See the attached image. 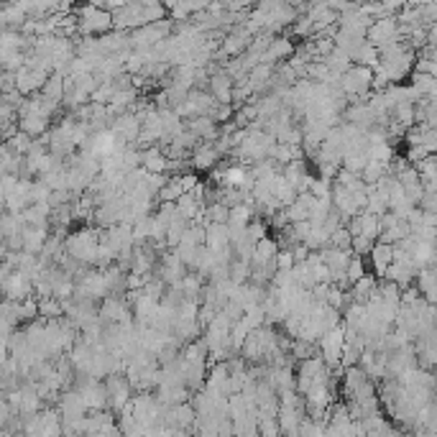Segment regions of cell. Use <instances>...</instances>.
Instances as JSON below:
<instances>
[{
    "instance_id": "obj_1",
    "label": "cell",
    "mask_w": 437,
    "mask_h": 437,
    "mask_svg": "<svg viewBox=\"0 0 437 437\" xmlns=\"http://www.w3.org/2000/svg\"><path fill=\"white\" fill-rule=\"evenodd\" d=\"M64 248L67 254L77 259L79 263L85 266H95L98 263V251H100V233L98 225H85V228L74 230L64 238Z\"/></svg>"
},
{
    "instance_id": "obj_2",
    "label": "cell",
    "mask_w": 437,
    "mask_h": 437,
    "mask_svg": "<svg viewBox=\"0 0 437 437\" xmlns=\"http://www.w3.org/2000/svg\"><path fill=\"white\" fill-rule=\"evenodd\" d=\"M74 13L79 16V36H103V33L115 28L113 11L95 3V0H90L85 6H77Z\"/></svg>"
},
{
    "instance_id": "obj_3",
    "label": "cell",
    "mask_w": 437,
    "mask_h": 437,
    "mask_svg": "<svg viewBox=\"0 0 437 437\" xmlns=\"http://www.w3.org/2000/svg\"><path fill=\"white\" fill-rule=\"evenodd\" d=\"M343 348H346V325H338L333 330H327L320 338V356L325 358V363L330 368L343 365Z\"/></svg>"
},
{
    "instance_id": "obj_4",
    "label": "cell",
    "mask_w": 437,
    "mask_h": 437,
    "mask_svg": "<svg viewBox=\"0 0 437 437\" xmlns=\"http://www.w3.org/2000/svg\"><path fill=\"white\" fill-rule=\"evenodd\" d=\"M105 386H108V397H110V409L113 412H123L125 407L131 404L133 399V384L125 373H110L105 379Z\"/></svg>"
},
{
    "instance_id": "obj_5",
    "label": "cell",
    "mask_w": 437,
    "mask_h": 437,
    "mask_svg": "<svg viewBox=\"0 0 437 437\" xmlns=\"http://www.w3.org/2000/svg\"><path fill=\"white\" fill-rule=\"evenodd\" d=\"M100 317L105 322H131L133 317V305L128 302V297H120V294H108L103 302H100Z\"/></svg>"
},
{
    "instance_id": "obj_6",
    "label": "cell",
    "mask_w": 437,
    "mask_h": 437,
    "mask_svg": "<svg viewBox=\"0 0 437 437\" xmlns=\"http://www.w3.org/2000/svg\"><path fill=\"white\" fill-rule=\"evenodd\" d=\"M404 39L402 36V28H399V18L397 16H384V18H376L368 28V41L376 44L379 49L394 44V41Z\"/></svg>"
},
{
    "instance_id": "obj_7",
    "label": "cell",
    "mask_w": 437,
    "mask_h": 437,
    "mask_svg": "<svg viewBox=\"0 0 437 437\" xmlns=\"http://www.w3.org/2000/svg\"><path fill=\"white\" fill-rule=\"evenodd\" d=\"M0 281H3V292H6L8 300H26V297H33V292H36V281L23 268H16L13 274Z\"/></svg>"
},
{
    "instance_id": "obj_8",
    "label": "cell",
    "mask_w": 437,
    "mask_h": 437,
    "mask_svg": "<svg viewBox=\"0 0 437 437\" xmlns=\"http://www.w3.org/2000/svg\"><path fill=\"white\" fill-rule=\"evenodd\" d=\"M141 128H144V120H141L133 110L115 115V120H113V125H110V131L115 133L120 141H125V144H131V146H136L138 136H141Z\"/></svg>"
},
{
    "instance_id": "obj_9",
    "label": "cell",
    "mask_w": 437,
    "mask_h": 437,
    "mask_svg": "<svg viewBox=\"0 0 437 437\" xmlns=\"http://www.w3.org/2000/svg\"><path fill=\"white\" fill-rule=\"evenodd\" d=\"M333 205L340 210V215L346 220V225L351 222L353 215H358L361 212V205H358V192H353L351 187L340 182H333Z\"/></svg>"
},
{
    "instance_id": "obj_10",
    "label": "cell",
    "mask_w": 437,
    "mask_h": 437,
    "mask_svg": "<svg viewBox=\"0 0 437 437\" xmlns=\"http://www.w3.org/2000/svg\"><path fill=\"white\" fill-rule=\"evenodd\" d=\"M220 159H222V154L217 151L215 141H200V144L192 149L190 166L195 171H208V169H215Z\"/></svg>"
},
{
    "instance_id": "obj_11",
    "label": "cell",
    "mask_w": 437,
    "mask_h": 437,
    "mask_svg": "<svg viewBox=\"0 0 437 437\" xmlns=\"http://www.w3.org/2000/svg\"><path fill=\"white\" fill-rule=\"evenodd\" d=\"M46 79H49V72H44V69H33V67H21L18 72H16V87H18V92H23V95H33V92H41L46 85Z\"/></svg>"
},
{
    "instance_id": "obj_12",
    "label": "cell",
    "mask_w": 437,
    "mask_h": 437,
    "mask_svg": "<svg viewBox=\"0 0 437 437\" xmlns=\"http://www.w3.org/2000/svg\"><path fill=\"white\" fill-rule=\"evenodd\" d=\"M353 235H368V238H376L379 241L381 235V217L368 212V210H361L358 215H353L351 222H348Z\"/></svg>"
},
{
    "instance_id": "obj_13",
    "label": "cell",
    "mask_w": 437,
    "mask_h": 437,
    "mask_svg": "<svg viewBox=\"0 0 437 437\" xmlns=\"http://www.w3.org/2000/svg\"><path fill=\"white\" fill-rule=\"evenodd\" d=\"M276 64H268V62H261L256 64L246 77V85L251 87L254 95H263L266 90H271V79H274Z\"/></svg>"
},
{
    "instance_id": "obj_14",
    "label": "cell",
    "mask_w": 437,
    "mask_h": 437,
    "mask_svg": "<svg viewBox=\"0 0 437 437\" xmlns=\"http://www.w3.org/2000/svg\"><path fill=\"white\" fill-rule=\"evenodd\" d=\"M322 261L330 266V271L335 274H346L348 266H351V259H353V251H348V248H338V246H325L320 251Z\"/></svg>"
},
{
    "instance_id": "obj_15",
    "label": "cell",
    "mask_w": 437,
    "mask_h": 437,
    "mask_svg": "<svg viewBox=\"0 0 437 437\" xmlns=\"http://www.w3.org/2000/svg\"><path fill=\"white\" fill-rule=\"evenodd\" d=\"M141 159H144V166L154 174H169V164L171 159L166 157L161 144H154L149 149H141Z\"/></svg>"
},
{
    "instance_id": "obj_16",
    "label": "cell",
    "mask_w": 437,
    "mask_h": 437,
    "mask_svg": "<svg viewBox=\"0 0 437 437\" xmlns=\"http://www.w3.org/2000/svg\"><path fill=\"white\" fill-rule=\"evenodd\" d=\"M294 52H297V46H294L292 39H287V36H274V41L268 44L266 54H263V62H268V64H281V62H289Z\"/></svg>"
},
{
    "instance_id": "obj_17",
    "label": "cell",
    "mask_w": 437,
    "mask_h": 437,
    "mask_svg": "<svg viewBox=\"0 0 437 437\" xmlns=\"http://www.w3.org/2000/svg\"><path fill=\"white\" fill-rule=\"evenodd\" d=\"M368 259H371V268L376 276H384L386 268L394 263V246L392 243H384V241H376V246H373V251L368 254Z\"/></svg>"
},
{
    "instance_id": "obj_18",
    "label": "cell",
    "mask_w": 437,
    "mask_h": 437,
    "mask_svg": "<svg viewBox=\"0 0 437 437\" xmlns=\"http://www.w3.org/2000/svg\"><path fill=\"white\" fill-rule=\"evenodd\" d=\"M49 235H52V230L49 228L26 225V228H23V251H28V254H41L46 241H49Z\"/></svg>"
},
{
    "instance_id": "obj_19",
    "label": "cell",
    "mask_w": 437,
    "mask_h": 437,
    "mask_svg": "<svg viewBox=\"0 0 437 437\" xmlns=\"http://www.w3.org/2000/svg\"><path fill=\"white\" fill-rule=\"evenodd\" d=\"M6 6H3V13H0V21H3V26L6 28H18L28 21V13L26 8L21 6L18 0H3Z\"/></svg>"
},
{
    "instance_id": "obj_20",
    "label": "cell",
    "mask_w": 437,
    "mask_h": 437,
    "mask_svg": "<svg viewBox=\"0 0 437 437\" xmlns=\"http://www.w3.org/2000/svg\"><path fill=\"white\" fill-rule=\"evenodd\" d=\"M379 281H381V276H376V274H365L363 279H358V281H356V284L351 287L353 300L361 302V305H365V302L371 300L373 294L379 292Z\"/></svg>"
},
{
    "instance_id": "obj_21",
    "label": "cell",
    "mask_w": 437,
    "mask_h": 437,
    "mask_svg": "<svg viewBox=\"0 0 437 437\" xmlns=\"http://www.w3.org/2000/svg\"><path fill=\"white\" fill-rule=\"evenodd\" d=\"M392 123L399 125V128H412V125L417 123V103H397L394 105Z\"/></svg>"
},
{
    "instance_id": "obj_22",
    "label": "cell",
    "mask_w": 437,
    "mask_h": 437,
    "mask_svg": "<svg viewBox=\"0 0 437 437\" xmlns=\"http://www.w3.org/2000/svg\"><path fill=\"white\" fill-rule=\"evenodd\" d=\"M205 205H208V203H203V200H200V197H195L192 192H184V195L176 200V212H179V215H184L187 220L192 222L197 215H200V212H203Z\"/></svg>"
},
{
    "instance_id": "obj_23",
    "label": "cell",
    "mask_w": 437,
    "mask_h": 437,
    "mask_svg": "<svg viewBox=\"0 0 437 437\" xmlns=\"http://www.w3.org/2000/svg\"><path fill=\"white\" fill-rule=\"evenodd\" d=\"M49 100H57V103L64 105V95H67V77L62 72H52L46 79L44 90H41Z\"/></svg>"
},
{
    "instance_id": "obj_24",
    "label": "cell",
    "mask_w": 437,
    "mask_h": 437,
    "mask_svg": "<svg viewBox=\"0 0 437 437\" xmlns=\"http://www.w3.org/2000/svg\"><path fill=\"white\" fill-rule=\"evenodd\" d=\"M23 228H26V217H23V212H11V210H6V215H3V220H0V235H3V241L16 233H23Z\"/></svg>"
},
{
    "instance_id": "obj_25",
    "label": "cell",
    "mask_w": 437,
    "mask_h": 437,
    "mask_svg": "<svg viewBox=\"0 0 437 437\" xmlns=\"http://www.w3.org/2000/svg\"><path fill=\"white\" fill-rule=\"evenodd\" d=\"M49 123H52V120H49V118H44V115H23V118H18L21 131H26L28 136H33V138L44 136V133L52 128Z\"/></svg>"
},
{
    "instance_id": "obj_26",
    "label": "cell",
    "mask_w": 437,
    "mask_h": 437,
    "mask_svg": "<svg viewBox=\"0 0 437 437\" xmlns=\"http://www.w3.org/2000/svg\"><path fill=\"white\" fill-rule=\"evenodd\" d=\"M353 62H356V64H365V67H373V69H376V67H379V62H381V49L365 39L363 44L358 46V52H356Z\"/></svg>"
},
{
    "instance_id": "obj_27",
    "label": "cell",
    "mask_w": 437,
    "mask_h": 437,
    "mask_svg": "<svg viewBox=\"0 0 437 437\" xmlns=\"http://www.w3.org/2000/svg\"><path fill=\"white\" fill-rule=\"evenodd\" d=\"M365 210H368V212H373V215H379V217L386 215V212L392 210V205H389V195L373 184L371 190H368V205H365Z\"/></svg>"
},
{
    "instance_id": "obj_28",
    "label": "cell",
    "mask_w": 437,
    "mask_h": 437,
    "mask_svg": "<svg viewBox=\"0 0 437 437\" xmlns=\"http://www.w3.org/2000/svg\"><path fill=\"white\" fill-rule=\"evenodd\" d=\"M412 85L422 92V98L437 100V77L430 72H412Z\"/></svg>"
},
{
    "instance_id": "obj_29",
    "label": "cell",
    "mask_w": 437,
    "mask_h": 437,
    "mask_svg": "<svg viewBox=\"0 0 437 437\" xmlns=\"http://www.w3.org/2000/svg\"><path fill=\"white\" fill-rule=\"evenodd\" d=\"M435 248H437V243H432V241H417V246L412 251L414 263H417L419 268L432 266V261H435Z\"/></svg>"
},
{
    "instance_id": "obj_30",
    "label": "cell",
    "mask_w": 437,
    "mask_h": 437,
    "mask_svg": "<svg viewBox=\"0 0 437 437\" xmlns=\"http://www.w3.org/2000/svg\"><path fill=\"white\" fill-rule=\"evenodd\" d=\"M184 195V187H182V174H171L166 179V184L161 187L159 192V200H166V203H176L179 197Z\"/></svg>"
},
{
    "instance_id": "obj_31",
    "label": "cell",
    "mask_w": 437,
    "mask_h": 437,
    "mask_svg": "<svg viewBox=\"0 0 437 437\" xmlns=\"http://www.w3.org/2000/svg\"><path fill=\"white\" fill-rule=\"evenodd\" d=\"M39 312L46 320H57V317H64V302L57 300V297H46V300H39Z\"/></svg>"
},
{
    "instance_id": "obj_32",
    "label": "cell",
    "mask_w": 437,
    "mask_h": 437,
    "mask_svg": "<svg viewBox=\"0 0 437 437\" xmlns=\"http://www.w3.org/2000/svg\"><path fill=\"white\" fill-rule=\"evenodd\" d=\"M386 174H389V164L373 161V159H371V161L365 164V169H363V174H361V176H363L365 182H368V184L373 187V184H379Z\"/></svg>"
},
{
    "instance_id": "obj_33",
    "label": "cell",
    "mask_w": 437,
    "mask_h": 437,
    "mask_svg": "<svg viewBox=\"0 0 437 437\" xmlns=\"http://www.w3.org/2000/svg\"><path fill=\"white\" fill-rule=\"evenodd\" d=\"M6 144L11 146V151H13V154H23V157H26L28 151H31V146H33V136H28L26 131H18L16 136L8 138Z\"/></svg>"
},
{
    "instance_id": "obj_34",
    "label": "cell",
    "mask_w": 437,
    "mask_h": 437,
    "mask_svg": "<svg viewBox=\"0 0 437 437\" xmlns=\"http://www.w3.org/2000/svg\"><path fill=\"white\" fill-rule=\"evenodd\" d=\"M230 279H233L235 284L251 281V263L241 261V259H233V263H230Z\"/></svg>"
},
{
    "instance_id": "obj_35",
    "label": "cell",
    "mask_w": 437,
    "mask_h": 437,
    "mask_svg": "<svg viewBox=\"0 0 437 437\" xmlns=\"http://www.w3.org/2000/svg\"><path fill=\"white\" fill-rule=\"evenodd\" d=\"M371 159L373 161H381V164H392L394 159H397L394 146L389 144V141H384V144H371Z\"/></svg>"
},
{
    "instance_id": "obj_36",
    "label": "cell",
    "mask_w": 437,
    "mask_h": 437,
    "mask_svg": "<svg viewBox=\"0 0 437 437\" xmlns=\"http://www.w3.org/2000/svg\"><path fill=\"white\" fill-rule=\"evenodd\" d=\"M21 67H26V52L3 54V72H18Z\"/></svg>"
},
{
    "instance_id": "obj_37",
    "label": "cell",
    "mask_w": 437,
    "mask_h": 437,
    "mask_svg": "<svg viewBox=\"0 0 437 437\" xmlns=\"http://www.w3.org/2000/svg\"><path fill=\"white\" fill-rule=\"evenodd\" d=\"M52 187L44 182V179H33V184H31V203H49V197H52Z\"/></svg>"
},
{
    "instance_id": "obj_38",
    "label": "cell",
    "mask_w": 437,
    "mask_h": 437,
    "mask_svg": "<svg viewBox=\"0 0 437 437\" xmlns=\"http://www.w3.org/2000/svg\"><path fill=\"white\" fill-rule=\"evenodd\" d=\"M208 217L212 222H228L230 220V208L222 200H217V203H210L208 205Z\"/></svg>"
},
{
    "instance_id": "obj_39",
    "label": "cell",
    "mask_w": 437,
    "mask_h": 437,
    "mask_svg": "<svg viewBox=\"0 0 437 437\" xmlns=\"http://www.w3.org/2000/svg\"><path fill=\"white\" fill-rule=\"evenodd\" d=\"M115 82H103V85L98 87V90L92 92V103H103V105H110V100L115 98Z\"/></svg>"
},
{
    "instance_id": "obj_40",
    "label": "cell",
    "mask_w": 437,
    "mask_h": 437,
    "mask_svg": "<svg viewBox=\"0 0 437 437\" xmlns=\"http://www.w3.org/2000/svg\"><path fill=\"white\" fill-rule=\"evenodd\" d=\"M330 246L348 248V251H353V233H351V228H348V225H340V228L333 233V238H330Z\"/></svg>"
},
{
    "instance_id": "obj_41",
    "label": "cell",
    "mask_w": 437,
    "mask_h": 437,
    "mask_svg": "<svg viewBox=\"0 0 437 437\" xmlns=\"http://www.w3.org/2000/svg\"><path fill=\"white\" fill-rule=\"evenodd\" d=\"M314 197H333V179H325V176H314L312 187H310Z\"/></svg>"
},
{
    "instance_id": "obj_42",
    "label": "cell",
    "mask_w": 437,
    "mask_h": 437,
    "mask_svg": "<svg viewBox=\"0 0 437 437\" xmlns=\"http://www.w3.org/2000/svg\"><path fill=\"white\" fill-rule=\"evenodd\" d=\"M376 246V238H368V235H353V254L356 256H368Z\"/></svg>"
},
{
    "instance_id": "obj_43",
    "label": "cell",
    "mask_w": 437,
    "mask_h": 437,
    "mask_svg": "<svg viewBox=\"0 0 437 437\" xmlns=\"http://www.w3.org/2000/svg\"><path fill=\"white\" fill-rule=\"evenodd\" d=\"M259 432H261V435H266V437L281 435L279 417H259Z\"/></svg>"
},
{
    "instance_id": "obj_44",
    "label": "cell",
    "mask_w": 437,
    "mask_h": 437,
    "mask_svg": "<svg viewBox=\"0 0 437 437\" xmlns=\"http://www.w3.org/2000/svg\"><path fill=\"white\" fill-rule=\"evenodd\" d=\"M276 263H279V268H294V266H297V259H294V248H281L279 256H276Z\"/></svg>"
},
{
    "instance_id": "obj_45",
    "label": "cell",
    "mask_w": 437,
    "mask_h": 437,
    "mask_svg": "<svg viewBox=\"0 0 437 437\" xmlns=\"http://www.w3.org/2000/svg\"><path fill=\"white\" fill-rule=\"evenodd\" d=\"M197 184H200V176H197L195 171H187V174L182 171V187H184V192H192Z\"/></svg>"
},
{
    "instance_id": "obj_46",
    "label": "cell",
    "mask_w": 437,
    "mask_h": 437,
    "mask_svg": "<svg viewBox=\"0 0 437 437\" xmlns=\"http://www.w3.org/2000/svg\"><path fill=\"white\" fill-rule=\"evenodd\" d=\"M430 44L437 46V21L435 23H430Z\"/></svg>"
},
{
    "instance_id": "obj_47",
    "label": "cell",
    "mask_w": 437,
    "mask_h": 437,
    "mask_svg": "<svg viewBox=\"0 0 437 437\" xmlns=\"http://www.w3.org/2000/svg\"><path fill=\"white\" fill-rule=\"evenodd\" d=\"M138 3H144V6H157V3H164V0H138Z\"/></svg>"
},
{
    "instance_id": "obj_48",
    "label": "cell",
    "mask_w": 437,
    "mask_h": 437,
    "mask_svg": "<svg viewBox=\"0 0 437 437\" xmlns=\"http://www.w3.org/2000/svg\"><path fill=\"white\" fill-rule=\"evenodd\" d=\"M222 3H225V6H228V3H230V0H222Z\"/></svg>"
}]
</instances>
